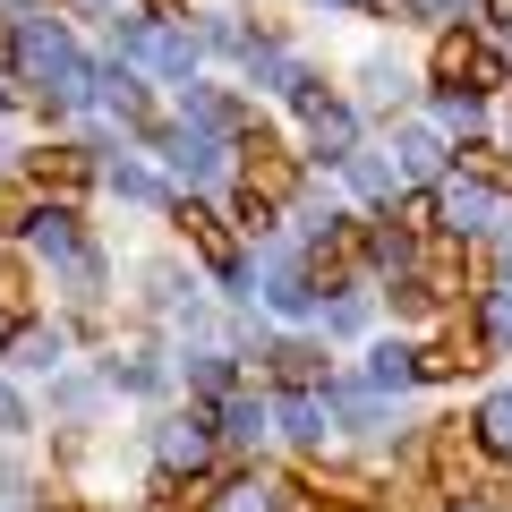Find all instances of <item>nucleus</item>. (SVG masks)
I'll return each instance as SVG.
<instances>
[{
  "instance_id": "nucleus-1",
  "label": "nucleus",
  "mask_w": 512,
  "mask_h": 512,
  "mask_svg": "<svg viewBox=\"0 0 512 512\" xmlns=\"http://www.w3.org/2000/svg\"><path fill=\"white\" fill-rule=\"evenodd\" d=\"M427 453H436V478H444L453 495H478V504H512V487L495 478L487 444H478L470 427H436V444H427Z\"/></svg>"
},
{
  "instance_id": "nucleus-2",
  "label": "nucleus",
  "mask_w": 512,
  "mask_h": 512,
  "mask_svg": "<svg viewBox=\"0 0 512 512\" xmlns=\"http://www.w3.org/2000/svg\"><path fill=\"white\" fill-rule=\"evenodd\" d=\"M291 188H299V163L274 146V137H248V171H239V214L265 231V222L291 205Z\"/></svg>"
},
{
  "instance_id": "nucleus-3",
  "label": "nucleus",
  "mask_w": 512,
  "mask_h": 512,
  "mask_svg": "<svg viewBox=\"0 0 512 512\" xmlns=\"http://www.w3.org/2000/svg\"><path fill=\"white\" fill-rule=\"evenodd\" d=\"M436 86H453V94H487V86H504V60H495L478 35H444V43H436Z\"/></svg>"
},
{
  "instance_id": "nucleus-4",
  "label": "nucleus",
  "mask_w": 512,
  "mask_h": 512,
  "mask_svg": "<svg viewBox=\"0 0 512 512\" xmlns=\"http://www.w3.org/2000/svg\"><path fill=\"white\" fill-rule=\"evenodd\" d=\"M26 180H35L43 197H86V188H94V163H86L77 146H43L35 163H26Z\"/></svg>"
},
{
  "instance_id": "nucleus-5",
  "label": "nucleus",
  "mask_w": 512,
  "mask_h": 512,
  "mask_svg": "<svg viewBox=\"0 0 512 512\" xmlns=\"http://www.w3.org/2000/svg\"><path fill=\"white\" fill-rule=\"evenodd\" d=\"M470 367H478V325H453V333H444V342L436 350H419V376H470Z\"/></svg>"
},
{
  "instance_id": "nucleus-6",
  "label": "nucleus",
  "mask_w": 512,
  "mask_h": 512,
  "mask_svg": "<svg viewBox=\"0 0 512 512\" xmlns=\"http://www.w3.org/2000/svg\"><path fill=\"white\" fill-rule=\"evenodd\" d=\"M180 231L197 239V256H205V265H222V274H231V265H239V248H231V231H222V222L205 214V205H180Z\"/></svg>"
},
{
  "instance_id": "nucleus-7",
  "label": "nucleus",
  "mask_w": 512,
  "mask_h": 512,
  "mask_svg": "<svg viewBox=\"0 0 512 512\" xmlns=\"http://www.w3.org/2000/svg\"><path fill=\"white\" fill-rule=\"evenodd\" d=\"M274 384H291V393H308V384H325V359H316L308 342H282V350H274Z\"/></svg>"
},
{
  "instance_id": "nucleus-8",
  "label": "nucleus",
  "mask_w": 512,
  "mask_h": 512,
  "mask_svg": "<svg viewBox=\"0 0 512 512\" xmlns=\"http://www.w3.org/2000/svg\"><path fill=\"white\" fill-rule=\"evenodd\" d=\"M214 512H282V495H274V487H256V478H239V487H222Z\"/></svg>"
},
{
  "instance_id": "nucleus-9",
  "label": "nucleus",
  "mask_w": 512,
  "mask_h": 512,
  "mask_svg": "<svg viewBox=\"0 0 512 512\" xmlns=\"http://www.w3.org/2000/svg\"><path fill=\"white\" fill-rule=\"evenodd\" d=\"M393 214H402V239H427V231H436V197H402Z\"/></svg>"
},
{
  "instance_id": "nucleus-10",
  "label": "nucleus",
  "mask_w": 512,
  "mask_h": 512,
  "mask_svg": "<svg viewBox=\"0 0 512 512\" xmlns=\"http://www.w3.org/2000/svg\"><path fill=\"white\" fill-rule=\"evenodd\" d=\"M26 214H35V180H26V188H0V231H26Z\"/></svg>"
},
{
  "instance_id": "nucleus-11",
  "label": "nucleus",
  "mask_w": 512,
  "mask_h": 512,
  "mask_svg": "<svg viewBox=\"0 0 512 512\" xmlns=\"http://www.w3.org/2000/svg\"><path fill=\"white\" fill-rule=\"evenodd\" d=\"M478 427H487V444H504V453H512V393H504V402H487V419H478Z\"/></svg>"
},
{
  "instance_id": "nucleus-12",
  "label": "nucleus",
  "mask_w": 512,
  "mask_h": 512,
  "mask_svg": "<svg viewBox=\"0 0 512 512\" xmlns=\"http://www.w3.org/2000/svg\"><path fill=\"white\" fill-rule=\"evenodd\" d=\"M0 308H26V265H9V256H0Z\"/></svg>"
},
{
  "instance_id": "nucleus-13",
  "label": "nucleus",
  "mask_w": 512,
  "mask_h": 512,
  "mask_svg": "<svg viewBox=\"0 0 512 512\" xmlns=\"http://www.w3.org/2000/svg\"><path fill=\"white\" fill-rule=\"evenodd\" d=\"M163 453H171V461H197V453H205V436H197V427H171Z\"/></svg>"
},
{
  "instance_id": "nucleus-14",
  "label": "nucleus",
  "mask_w": 512,
  "mask_h": 512,
  "mask_svg": "<svg viewBox=\"0 0 512 512\" xmlns=\"http://www.w3.org/2000/svg\"><path fill=\"white\" fill-rule=\"evenodd\" d=\"M487 9H495V18H504V26H512V0H487Z\"/></svg>"
}]
</instances>
